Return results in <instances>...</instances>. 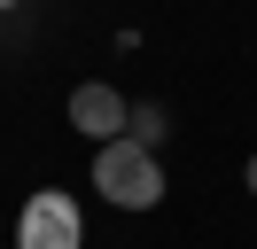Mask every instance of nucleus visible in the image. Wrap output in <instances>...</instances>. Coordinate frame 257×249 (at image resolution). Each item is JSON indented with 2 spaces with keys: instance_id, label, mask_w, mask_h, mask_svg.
<instances>
[{
  "instance_id": "f257e3e1",
  "label": "nucleus",
  "mask_w": 257,
  "mask_h": 249,
  "mask_svg": "<svg viewBox=\"0 0 257 249\" xmlns=\"http://www.w3.org/2000/svg\"><path fill=\"white\" fill-rule=\"evenodd\" d=\"M94 187L117 202V210H156L164 202V164H156V148H141V140H101V156H94Z\"/></svg>"
},
{
  "instance_id": "f03ea898",
  "label": "nucleus",
  "mask_w": 257,
  "mask_h": 249,
  "mask_svg": "<svg viewBox=\"0 0 257 249\" xmlns=\"http://www.w3.org/2000/svg\"><path fill=\"white\" fill-rule=\"evenodd\" d=\"M16 249H86V218L63 187H39L16 218Z\"/></svg>"
},
{
  "instance_id": "7ed1b4c3",
  "label": "nucleus",
  "mask_w": 257,
  "mask_h": 249,
  "mask_svg": "<svg viewBox=\"0 0 257 249\" xmlns=\"http://www.w3.org/2000/svg\"><path fill=\"white\" fill-rule=\"evenodd\" d=\"M70 125H78L86 140H125L133 101H125L117 86H78V93H70Z\"/></svg>"
},
{
  "instance_id": "20e7f679",
  "label": "nucleus",
  "mask_w": 257,
  "mask_h": 249,
  "mask_svg": "<svg viewBox=\"0 0 257 249\" xmlns=\"http://www.w3.org/2000/svg\"><path fill=\"white\" fill-rule=\"evenodd\" d=\"M125 133L141 140V148H156V140L172 133V117H164V101H141V109H133V125H125Z\"/></svg>"
},
{
  "instance_id": "39448f33",
  "label": "nucleus",
  "mask_w": 257,
  "mask_h": 249,
  "mask_svg": "<svg viewBox=\"0 0 257 249\" xmlns=\"http://www.w3.org/2000/svg\"><path fill=\"white\" fill-rule=\"evenodd\" d=\"M241 179H249V195H257V156H249V171H241Z\"/></svg>"
},
{
  "instance_id": "423d86ee",
  "label": "nucleus",
  "mask_w": 257,
  "mask_h": 249,
  "mask_svg": "<svg viewBox=\"0 0 257 249\" xmlns=\"http://www.w3.org/2000/svg\"><path fill=\"white\" fill-rule=\"evenodd\" d=\"M0 8H16V0H0Z\"/></svg>"
}]
</instances>
